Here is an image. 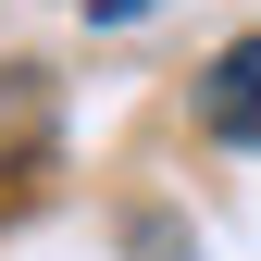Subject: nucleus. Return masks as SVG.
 I'll list each match as a JSON object with an SVG mask.
<instances>
[{
	"label": "nucleus",
	"instance_id": "1",
	"mask_svg": "<svg viewBox=\"0 0 261 261\" xmlns=\"http://www.w3.org/2000/svg\"><path fill=\"white\" fill-rule=\"evenodd\" d=\"M199 124L224 149H261V38H224L212 75H199Z\"/></svg>",
	"mask_w": 261,
	"mask_h": 261
}]
</instances>
